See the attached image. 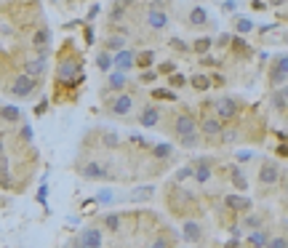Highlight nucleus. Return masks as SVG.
<instances>
[{
    "label": "nucleus",
    "instance_id": "nucleus-43",
    "mask_svg": "<svg viewBox=\"0 0 288 248\" xmlns=\"http://www.w3.org/2000/svg\"><path fill=\"white\" fill-rule=\"evenodd\" d=\"M123 16H126V8H123V5H120V3H115V8H112V14H109V22H112V24H115V22H120V19H123Z\"/></svg>",
    "mask_w": 288,
    "mask_h": 248
},
{
    "label": "nucleus",
    "instance_id": "nucleus-14",
    "mask_svg": "<svg viewBox=\"0 0 288 248\" xmlns=\"http://www.w3.org/2000/svg\"><path fill=\"white\" fill-rule=\"evenodd\" d=\"M45 72V56L40 54H35V56H27L24 59V75H30V77H40Z\"/></svg>",
    "mask_w": 288,
    "mask_h": 248
},
{
    "label": "nucleus",
    "instance_id": "nucleus-49",
    "mask_svg": "<svg viewBox=\"0 0 288 248\" xmlns=\"http://www.w3.org/2000/svg\"><path fill=\"white\" fill-rule=\"evenodd\" d=\"M3 174H11V166H8V158L0 155V176H3Z\"/></svg>",
    "mask_w": 288,
    "mask_h": 248
},
{
    "label": "nucleus",
    "instance_id": "nucleus-19",
    "mask_svg": "<svg viewBox=\"0 0 288 248\" xmlns=\"http://www.w3.org/2000/svg\"><path fill=\"white\" fill-rule=\"evenodd\" d=\"M149 155H152V160L163 163V160H168V158L174 155V147L168 144V142H158V144H152V147H149Z\"/></svg>",
    "mask_w": 288,
    "mask_h": 248
},
{
    "label": "nucleus",
    "instance_id": "nucleus-10",
    "mask_svg": "<svg viewBox=\"0 0 288 248\" xmlns=\"http://www.w3.org/2000/svg\"><path fill=\"white\" fill-rule=\"evenodd\" d=\"M221 128H224V123L216 115H203L198 120V134L206 136V139H216V136L221 134Z\"/></svg>",
    "mask_w": 288,
    "mask_h": 248
},
{
    "label": "nucleus",
    "instance_id": "nucleus-45",
    "mask_svg": "<svg viewBox=\"0 0 288 248\" xmlns=\"http://www.w3.org/2000/svg\"><path fill=\"white\" fill-rule=\"evenodd\" d=\"M139 80L142 83H155V80H158V72H155V70H142Z\"/></svg>",
    "mask_w": 288,
    "mask_h": 248
},
{
    "label": "nucleus",
    "instance_id": "nucleus-36",
    "mask_svg": "<svg viewBox=\"0 0 288 248\" xmlns=\"http://www.w3.org/2000/svg\"><path fill=\"white\" fill-rule=\"evenodd\" d=\"M152 99H163V102H176V91H168V88H155L152 91Z\"/></svg>",
    "mask_w": 288,
    "mask_h": 248
},
{
    "label": "nucleus",
    "instance_id": "nucleus-3",
    "mask_svg": "<svg viewBox=\"0 0 288 248\" xmlns=\"http://www.w3.org/2000/svg\"><path fill=\"white\" fill-rule=\"evenodd\" d=\"M70 248H104V235L99 227H86L77 232V238L70 243Z\"/></svg>",
    "mask_w": 288,
    "mask_h": 248
},
{
    "label": "nucleus",
    "instance_id": "nucleus-29",
    "mask_svg": "<svg viewBox=\"0 0 288 248\" xmlns=\"http://www.w3.org/2000/svg\"><path fill=\"white\" fill-rule=\"evenodd\" d=\"M230 179H232L235 190H240V192L248 190V179L243 176V171H240V168H232V171H230Z\"/></svg>",
    "mask_w": 288,
    "mask_h": 248
},
{
    "label": "nucleus",
    "instance_id": "nucleus-5",
    "mask_svg": "<svg viewBox=\"0 0 288 248\" xmlns=\"http://www.w3.org/2000/svg\"><path fill=\"white\" fill-rule=\"evenodd\" d=\"M238 112H240V104H238V99H232V96H221V99L214 102V115L219 117L221 123L235 120Z\"/></svg>",
    "mask_w": 288,
    "mask_h": 248
},
{
    "label": "nucleus",
    "instance_id": "nucleus-48",
    "mask_svg": "<svg viewBox=\"0 0 288 248\" xmlns=\"http://www.w3.org/2000/svg\"><path fill=\"white\" fill-rule=\"evenodd\" d=\"M168 43H171V48H176V51H184V54L189 51V45H187V43H181L179 37H171V40H168Z\"/></svg>",
    "mask_w": 288,
    "mask_h": 248
},
{
    "label": "nucleus",
    "instance_id": "nucleus-37",
    "mask_svg": "<svg viewBox=\"0 0 288 248\" xmlns=\"http://www.w3.org/2000/svg\"><path fill=\"white\" fill-rule=\"evenodd\" d=\"M264 248H288L286 235H270V238H267V243H264Z\"/></svg>",
    "mask_w": 288,
    "mask_h": 248
},
{
    "label": "nucleus",
    "instance_id": "nucleus-17",
    "mask_svg": "<svg viewBox=\"0 0 288 248\" xmlns=\"http://www.w3.org/2000/svg\"><path fill=\"white\" fill-rule=\"evenodd\" d=\"M134 51H128V48H123V51H117V54L112 56V67H117V72H128L131 67H134Z\"/></svg>",
    "mask_w": 288,
    "mask_h": 248
},
{
    "label": "nucleus",
    "instance_id": "nucleus-1",
    "mask_svg": "<svg viewBox=\"0 0 288 248\" xmlns=\"http://www.w3.org/2000/svg\"><path fill=\"white\" fill-rule=\"evenodd\" d=\"M77 75H83V62L75 59V56H64L62 62H59V67H56L59 83H62V86H70Z\"/></svg>",
    "mask_w": 288,
    "mask_h": 248
},
{
    "label": "nucleus",
    "instance_id": "nucleus-15",
    "mask_svg": "<svg viewBox=\"0 0 288 248\" xmlns=\"http://www.w3.org/2000/svg\"><path fill=\"white\" fill-rule=\"evenodd\" d=\"M160 117H163L160 109L155 107V104H147V107H144L142 112H139V123H142L144 128H155V126L160 123Z\"/></svg>",
    "mask_w": 288,
    "mask_h": 248
},
{
    "label": "nucleus",
    "instance_id": "nucleus-40",
    "mask_svg": "<svg viewBox=\"0 0 288 248\" xmlns=\"http://www.w3.org/2000/svg\"><path fill=\"white\" fill-rule=\"evenodd\" d=\"M96 67H99L102 72H107V70H112V56H109L107 51H104V54H99V56H96Z\"/></svg>",
    "mask_w": 288,
    "mask_h": 248
},
{
    "label": "nucleus",
    "instance_id": "nucleus-41",
    "mask_svg": "<svg viewBox=\"0 0 288 248\" xmlns=\"http://www.w3.org/2000/svg\"><path fill=\"white\" fill-rule=\"evenodd\" d=\"M144 248H171V240H168V238H163V235H160V238L149 240V243L144 246Z\"/></svg>",
    "mask_w": 288,
    "mask_h": 248
},
{
    "label": "nucleus",
    "instance_id": "nucleus-2",
    "mask_svg": "<svg viewBox=\"0 0 288 248\" xmlns=\"http://www.w3.org/2000/svg\"><path fill=\"white\" fill-rule=\"evenodd\" d=\"M134 96L126 94V91H120L117 96H112V99H107V112L112 117H128L131 112H134Z\"/></svg>",
    "mask_w": 288,
    "mask_h": 248
},
{
    "label": "nucleus",
    "instance_id": "nucleus-33",
    "mask_svg": "<svg viewBox=\"0 0 288 248\" xmlns=\"http://www.w3.org/2000/svg\"><path fill=\"white\" fill-rule=\"evenodd\" d=\"M216 139H221V144H232V142H238L240 139V134H238V128H221V134L216 136Z\"/></svg>",
    "mask_w": 288,
    "mask_h": 248
},
{
    "label": "nucleus",
    "instance_id": "nucleus-18",
    "mask_svg": "<svg viewBox=\"0 0 288 248\" xmlns=\"http://www.w3.org/2000/svg\"><path fill=\"white\" fill-rule=\"evenodd\" d=\"M0 120L8 123V126H16V123H22V109L14 107V104H3L0 107Z\"/></svg>",
    "mask_w": 288,
    "mask_h": 248
},
{
    "label": "nucleus",
    "instance_id": "nucleus-42",
    "mask_svg": "<svg viewBox=\"0 0 288 248\" xmlns=\"http://www.w3.org/2000/svg\"><path fill=\"white\" fill-rule=\"evenodd\" d=\"M187 179H192V166H184V168H179V171H176V181H187Z\"/></svg>",
    "mask_w": 288,
    "mask_h": 248
},
{
    "label": "nucleus",
    "instance_id": "nucleus-55",
    "mask_svg": "<svg viewBox=\"0 0 288 248\" xmlns=\"http://www.w3.org/2000/svg\"><path fill=\"white\" fill-rule=\"evenodd\" d=\"M0 155H5V142L0 139Z\"/></svg>",
    "mask_w": 288,
    "mask_h": 248
},
{
    "label": "nucleus",
    "instance_id": "nucleus-52",
    "mask_svg": "<svg viewBox=\"0 0 288 248\" xmlns=\"http://www.w3.org/2000/svg\"><path fill=\"white\" fill-rule=\"evenodd\" d=\"M45 109H48V104H45V102H43V104H37V107H35V112H37V115H43V112H45Z\"/></svg>",
    "mask_w": 288,
    "mask_h": 248
},
{
    "label": "nucleus",
    "instance_id": "nucleus-27",
    "mask_svg": "<svg viewBox=\"0 0 288 248\" xmlns=\"http://www.w3.org/2000/svg\"><path fill=\"white\" fill-rule=\"evenodd\" d=\"M267 238H270V232H267L264 227H261V230H251V232H248V243H251L253 248H264Z\"/></svg>",
    "mask_w": 288,
    "mask_h": 248
},
{
    "label": "nucleus",
    "instance_id": "nucleus-54",
    "mask_svg": "<svg viewBox=\"0 0 288 248\" xmlns=\"http://www.w3.org/2000/svg\"><path fill=\"white\" fill-rule=\"evenodd\" d=\"M286 0H270V5H283Z\"/></svg>",
    "mask_w": 288,
    "mask_h": 248
},
{
    "label": "nucleus",
    "instance_id": "nucleus-44",
    "mask_svg": "<svg viewBox=\"0 0 288 248\" xmlns=\"http://www.w3.org/2000/svg\"><path fill=\"white\" fill-rule=\"evenodd\" d=\"M0 187H3V190H14V187H16L14 176H11V174H3V176H0Z\"/></svg>",
    "mask_w": 288,
    "mask_h": 248
},
{
    "label": "nucleus",
    "instance_id": "nucleus-34",
    "mask_svg": "<svg viewBox=\"0 0 288 248\" xmlns=\"http://www.w3.org/2000/svg\"><path fill=\"white\" fill-rule=\"evenodd\" d=\"M102 144L107 149H117V147H120V136H117L115 131H104L102 134Z\"/></svg>",
    "mask_w": 288,
    "mask_h": 248
},
{
    "label": "nucleus",
    "instance_id": "nucleus-25",
    "mask_svg": "<svg viewBox=\"0 0 288 248\" xmlns=\"http://www.w3.org/2000/svg\"><path fill=\"white\" fill-rule=\"evenodd\" d=\"M104 230L107 232H120L123 230V216L120 213H104Z\"/></svg>",
    "mask_w": 288,
    "mask_h": 248
},
{
    "label": "nucleus",
    "instance_id": "nucleus-38",
    "mask_svg": "<svg viewBox=\"0 0 288 248\" xmlns=\"http://www.w3.org/2000/svg\"><path fill=\"white\" fill-rule=\"evenodd\" d=\"M251 30H253V22H251V19H238V24H235V35L243 37V35H248Z\"/></svg>",
    "mask_w": 288,
    "mask_h": 248
},
{
    "label": "nucleus",
    "instance_id": "nucleus-56",
    "mask_svg": "<svg viewBox=\"0 0 288 248\" xmlns=\"http://www.w3.org/2000/svg\"><path fill=\"white\" fill-rule=\"evenodd\" d=\"M0 75H3V64H0Z\"/></svg>",
    "mask_w": 288,
    "mask_h": 248
},
{
    "label": "nucleus",
    "instance_id": "nucleus-24",
    "mask_svg": "<svg viewBox=\"0 0 288 248\" xmlns=\"http://www.w3.org/2000/svg\"><path fill=\"white\" fill-rule=\"evenodd\" d=\"M128 86V77H126V72H112L107 77V91H123Z\"/></svg>",
    "mask_w": 288,
    "mask_h": 248
},
{
    "label": "nucleus",
    "instance_id": "nucleus-7",
    "mask_svg": "<svg viewBox=\"0 0 288 248\" xmlns=\"http://www.w3.org/2000/svg\"><path fill=\"white\" fill-rule=\"evenodd\" d=\"M77 174L83 179H91V181H104L109 179V168L104 166L102 160H86L83 166H77Z\"/></svg>",
    "mask_w": 288,
    "mask_h": 248
},
{
    "label": "nucleus",
    "instance_id": "nucleus-46",
    "mask_svg": "<svg viewBox=\"0 0 288 248\" xmlns=\"http://www.w3.org/2000/svg\"><path fill=\"white\" fill-rule=\"evenodd\" d=\"M158 75H174L176 72V64L174 62H166V64H160V70H155Z\"/></svg>",
    "mask_w": 288,
    "mask_h": 248
},
{
    "label": "nucleus",
    "instance_id": "nucleus-22",
    "mask_svg": "<svg viewBox=\"0 0 288 248\" xmlns=\"http://www.w3.org/2000/svg\"><path fill=\"white\" fill-rule=\"evenodd\" d=\"M240 227H246V230H261V227H264V219H261V213L246 211L243 213V224Z\"/></svg>",
    "mask_w": 288,
    "mask_h": 248
},
{
    "label": "nucleus",
    "instance_id": "nucleus-21",
    "mask_svg": "<svg viewBox=\"0 0 288 248\" xmlns=\"http://www.w3.org/2000/svg\"><path fill=\"white\" fill-rule=\"evenodd\" d=\"M32 45H35L37 51H48V45H51V30H37L35 35H32Z\"/></svg>",
    "mask_w": 288,
    "mask_h": 248
},
{
    "label": "nucleus",
    "instance_id": "nucleus-39",
    "mask_svg": "<svg viewBox=\"0 0 288 248\" xmlns=\"http://www.w3.org/2000/svg\"><path fill=\"white\" fill-rule=\"evenodd\" d=\"M189 83H192L198 91H208L211 88V77H206V75H195V77H189Z\"/></svg>",
    "mask_w": 288,
    "mask_h": 248
},
{
    "label": "nucleus",
    "instance_id": "nucleus-26",
    "mask_svg": "<svg viewBox=\"0 0 288 248\" xmlns=\"http://www.w3.org/2000/svg\"><path fill=\"white\" fill-rule=\"evenodd\" d=\"M155 64V51H142V54L134 56V67H142V70H149Z\"/></svg>",
    "mask_w": 288,
    "mask_h": 248
},
{
    "label": "nucleus",
    "instance_id": "nucleus-31",
    "mask_svg": "<svg viewBox=\"0 0 288 248\" xmlns=\"http://www.w3.org/2000/svg\"><path fill=\"white\" fill-rule=\"evenodd\" d=\"M200 142H203V136L195 131V134H187V136H179V144L184 147V149H195V147H200Z\"/></svg>",
    "mask_w": 288,
    "mask_h": 248
},
{
    "label": "nucleus",
    "instance_id": "nucleus-8",
    "mask_svg": "<svg viewBox=\"0 0 288 248\" xmlns=\"http://www.w3.org/2000/svg\"><path fill=\"white\" fill-rule=\"evenodd\" d=\"M286 80H288V59L286 54H278L270 67V83L272 88H286Z\"/></svg>",
    "mask_w": 288,
    "mask_h": 248
},
{
    "label": "nucleus",
    "instance_id": "nucleus-16",
    "mask_svg": "<svg viewBox=\"0 0 288 248\" xmlns=\"http://www.w3.org/2000/svg\"><path fill=\"white\" fill-rule=\"evenodd\" d=\"M224 206L230 208V211H238V213H246V211H251L253 203L248 198H243V195H224Z\"/></svg>",
    "mask_w": 288,
    "mask_h": 248
},
{
    "label": "nucleus",
    "instance_id": "nucleus-53",
    "mask_svg": "<svg viewBox=\"0 0 288 248\" xmlns=\"http://www.w3.org/2000/svg\"><path fill=\"white\" fill-rule=\"evenodd\" d=\"M221 248H238V240H227V243L221 246Z\"/></svg>",
    "mask_w": 288,
    "mask_h": 248
},
{
    "label": "nucleus",
    "instance_id": "nucleus-12",
    "mask_svg": "<svg viewBox=\"0 0 288 248\" xmlns=\"http://www.w3.org/2000/svg\"><path fill=\"white\" fill-rule=\"evenodd\" d=\"M211 174H214V160H208V158L195 160V166H192V179L198 181V184H206V181L211 179Z\"/></svg>",
    "mask_w": 288,
    "mask_h": 248
},
{
    "label": "nucleus",
    "instance_id": "nucleus-9",
    "mask_svg": "<svg viewBox=\"0 0 288 248\" xmlns=\"http://www.w3.org/2000/svg\"><path fill=\"white\" fill-rule=\"evenodd\" d=\"M198 131V117H195L192 112H179L174 117V134L176 139L179 136H187V134H195Z\"/></svg>",
    "mask_w": 288,
    "mask_h": 248
},
{
    "label": "nucleus",
    "instance_id": "nucleus-30",
    "mask_svg": "<svg viewBox=\"0 0 288 248\" xmlns=\"http://www.w3.org/2000/svg\"><path fill=\"white\" fill-rule=\"evenodd\" d=\"M211 45H214V40H211V35H206V37H198V40H195V45H192V51L198 56H206L208 51H211Z\"/></svg>",
    "mask_w": 288,
    "mask_h": 248
},
{
    "label": "nucleus",
    "instance_id": "nucleus-13",
    "mask_svg": "<svg viewBox=\"0 0 288 248\" xmlns=\"http://www.w3.org/2000/svg\"><path fill=\"white\" fill-rule=\"evenodd\" d=\"M181 238H184L187 243L198 246L203 240V224L200 221H195V219H187L184 224H181Z\"/></svg>",
    "mask_w": 288,
    "mask_h": 248
},
{
    "label": "nucleus",
    "instance_id": "nucleus-23",
    "mask_svg": "<svg viewBox=\"0 0 288 248\" xmlns=\"http://www.w3.org/2000/svg\"><path fill=\"white\" fill-rule=\"evenodd\" d=\"M270 104H272V109H278L280 115L286 112V107H288V102H286V88H272V99H270Z\"/></svg>",
    "mask_w": 288,
    "mask_h": 248
},
{
    "label": "nucleus",
    "instance_id": "nucleus-51",
    "mask_svg": "<svg viewBox=\"0 0 288 248\" xmlns=\"http://www.w3.org/2000/svg\"><path fill=\"white\" fill-rule=\"evenodd\" d=\"M235 8H238V3H235V0H227V3H224V11H235Z\"/></svg>",
    "mask_w": 288,
    "mask_h": 248
},
{
    "label": "nucleus",
    "instance_id": "nucleus-32",
    "mask_svg": "<svg viewBox=\"0 0 288 248\" xmlns=\"http://www.w3.org/2000/svg\"><path fill=\"white\" fill-rule=\"evenodd\" d=\"M104 48L107 51H123L126 48V35H112L109 40H104Z\"/></svg>",
    "mask_w": 288,
    "mask_h": 248
},
{
    "label": "nucleus",
    "instance_id": "nucleus-35",
    "mask_svg": "<svg viewBox=\"0 0 288 248\" xmlns=\"http://www.w3.org/2000/svg\"><path fill=\"white\" fill-rule=\"evenodd\" d=\"M232 51H235V54H243V56H251V48H248V43L240 35L232 37Z\"/></svg>",
    "mask_w": 288,
    "mask_h": 248
},
{
    "label": "nucleus",
    "instance_id": "nucleus-6",
    "mask_svg": "<svg viewBox=\"0 0 288 248\" xmlns=\"http://www.w3.org/2000/svg\"><path fill=\"white\" fill-rule=\"evenodd\" d=\"M37 88V80L35 77H30V75H16L14 80L8 83V94L14 96V99H24V96H30L32 91Z\"/></svg>",
    "mask_w": 288,
    "mask_h": 248
},
{
    "label": "nucleus",
    "instance_id": "nucleus-28",
    "mask_svg": "<svg viewBox=\"0 0 288 248\" xmlns=\"http://www.w3.org/2000/svg\"><path fill=\"white\" fill-rule=\"evenodd\" d=\"M152 192H155L152 184H142V187H136V190L131 192V200H134V203H142V200L152 198Z\"/></svg>",
    "mask_w": 288,
    "mask_h": 248
},
{
    "label": "nucleus",
    "instance_id": "nucleus-50",
    "mask_svg": "<svg viewBox=\"0 0 288 248\" xmlns=\"http://www.w3.org/2000/svg\"><path fill=\"white\" fill-rule=\"evenodd\" d=\"M22 139L27 142V144L32 142V128H30V126H22Z\"/></svg>",
    "mask_w": 288,
    "mask_h": 248
},
{
    "label": "nucleus",
    "instance_id": "nucleus-47",
    "mask_svg": "<svg viewBox=\"0 0 288 248\" xmlns=\"http://www.w3.org/2000/svg\"><path fill=\"white\" fill-rule=\"evenodd\" d=\"M168 83H171L174 88H181V86L187 83V77H184V75H179V72H174L171 77H168Z\"/></svg>",
    "mask_w": 288,
    "mask_h": 248
},
{
    "label": "nucleus",
    "instance_id": "nucleus-4",
    "mask_svg": "<svg viewBox=\"0 0 288 248\" xmlns=\"http://www.w3.org/2000/svg\"><path fill=\"white\" fill-rule=\"evenodd\" d=\"M256 181H259L261 187H275V184H280V181H283L280 163H278V160H264V163H261V168H259Z\"/></svg>",
    "mask_w": 288,
    "mask_h": 248
},
{
    "label": "nucleus",
    "instance_id": "nucleus-20",
    "mask_svg": "<svg viewBox=\"0 0 288 248\" xmlns=\"http://www.w3.org/2000/svg\"><path fill=\"white\" fill-rule=\"evenodd\" d=\"M187 22L192 24V27H206V24H208V11L203 8V5H195V8L189 11Z\"/></svg>",
    "mask_w": 288,
    "mask_h": 248
},
{
    "label": "nucleus",
    "instance_id": "nucleus-11",
    "mask_svg": "<svg viewBox=\"0 0 288 248\" xmlns=\"http://www.w3.org/2000/svg\"><path fill=\"white\" fill-rule=\"evenodd\" d=\"M168 11H163V8H149L147 11V27L152 30V32H163V30H168Z\"/></svg>",
    "mask_w": 288,
    "mask_h": 248
}]
</instances>
